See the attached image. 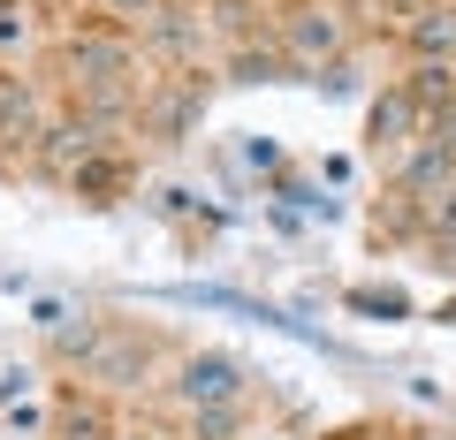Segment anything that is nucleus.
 <instances>
[{"instance_id":"nucleus-1","label":"nucleus","mask_w":456,"mask_h":440,"mask_svg":"<svg viewBox=\"0 0 456 440\" xmlns=\"http://www.w3.org/2000/svg\"><path fill=\"white\" fill-rule=\"evenodd\" d=\"M236 395H244V364H236V357H191V364H183V403H191V410L236 403Z\"/></svg>"},{"instance_id":"nucleus-2","label":"nucleus","mask_w":456,"mask_h":440,"mask_svg":"<svg viewBox=\"0 0 456 440\" xmlns=\"http://www.w3.org/2000/svg\"><path fill=\"white\" fill-rule=\"evenodd\" d=\"M69 76L92 84V92H114V84H130V53H122V46H99V38H84V46H69Z\"/></svg>"},{"instance_id":"nucleus-3","label":"nucleus","mask_w":456,"mask_h":440,"mask_svg":"<svg viewBox=\"0 0 456 440\" xmlns=\"http://www.w3.org/2000/svg\"><path fill=\"white\" fill-rule=\"evenodd\" d=\"M335 46H342V23L327 16V8H305V16H289V61H335Z\"/></svg>"},{"instance_id":"nucleus-4","label":"nucleus","mask_w":456,"mask_h":440,"mask_svg":"<svg viewBox=\"0 0 456 440\" xmlns=\"http://www.w3.org/2000/svg\"><path fill=\"white\" fill-rule=\"evenodd\" d=\"M92 160H99V122H61V130H46V167L53 175H84Z\"/></svg>"},{"instance_id":"nucleus-5","label":"nucleus","mask_w":456,"mask_h":440,"mask_svg":"<svg viewBox=\"0 0 456 440\" xmlns=\"http://www.w3.org/2000/svg\"><path fill=\"white\" fill-rule=\"evenodd\" d=\"M411 46H419L426 61L449 68L456 61V8H426V16H411Z\"/></svg>"},{"instance_id":"nucleus-6","label":"nucleus","mask_w":456,"mask_h":440,"mask_svg":"<svg viewBox=\"0 0 456 440\" xmlns=\"http://www.w3.org/2000/svg\"><path fill=\"white\" fill-rule=\"evenodd\" d=\"M38 137V115H31V92L16 76H0V145H31Z\"/></svg>"},{"instance_id":"nucleus-7","label":"nucleus","mask_w":456,"mask_h":440,"mask_svg":"<svg viewBox=\"0 0 456 440\" xmlns=\"http://www.w3.org/2000/svg\"><path fill=\"white\" fill-rule=\"evenodd\" d=\"M411 122H419V99L411 92H388L373 107V145H395V137H411Z\"/></svg>"},{"instance_id":"nucleus-8","label":"nucleus","mask_w":456,"mask_h":440,"mask_svg":"<svg viewBox=\"0 0 456 440\" xmlns=\"http://www.w3.org/2000/svg\"><path fill=\"white\" fill-rule=\"evenodd\" d=\"M403 92L419 99V115H434V107H449V99H456V76H449V68H441V61H426L419 76L403 84Z\"/></svg>"},{"instance_id":"nucleus-9","label":"nucleus","mask_w":456,"mask_h":440,"mask_svg":"<svg viewBox=\"0 0 456 440\" xmlns=\"http://www.w3.org/2000/svg\"><path fill=\"white\" fill-rule=\"evenodd\" d=\"M449 160H456V152H449V145H426V152H419V160H411V167H403V182H411V190H434V182H449Z\"/></svg>"},{"instance_id":"nucleus-10","label":"nucleus","mask_w":456,"mask_h":440,"mask_svg":"<svg viewBox=\"0 0 456 440\" xmlns=\"http://www.w3.org/2000/svg\"><path fill=\"white\" fill-rule=\"evenodd\" d=\"M236 433V403H213V410H198V440H228Z\"/></svg>"},{"instance_id":"nucleus-11","label":"nucleus","mask_w":456,"mask_h":440,"mask_svg":"<svg viewBox=\"0 0 456 440\" xmlns=\"http://www.w3.org/2000/svg\"><path fill=\"white\" fill-rule=\"evenodd\" d=\"M426 145H449V152H456V99L426 115Z\"/></svg>"},{"instance_id":"nucleus-12","label":"nucleus","mask_w":456,"mask_h":440,"mask_svg":"<svg viewBox=\"0 0 456 440\" xmlns=\"http://www.w3.org/2000/svg\"><path fill=\"white\" fill-rule=\"evenodd\" d=\"M274 160H281V152H274V137H244V167H259V175H274Z\"/></svg>"},{"instance_id":"nucleus-13","label":"nucleus","mask_w":456,"mask_h":440,"mask_svg":"<svg viewBox=\"0 0 456 440\" xmlns=\"http://www.w3.org/2000/svg\"><path fill=\"white\" fill-rule=\"evenodd\" d=\"M69 440H99V410H69Z\"/></svg>"},{"instance_id":"nucleus-14","label":"nucleus","mask_w":456,"mask_h":440,"mask_svg":"<svg viewBox=\"0 0 456 440\" xmlns=\"http://www.w3.org/2000/svg\"><path fill=\"white\" fill-rule=\"evenodd\" d=\"M8 46H23V16H16V8H0V53H8Z\"/></svg>"},{"instance_id":"nucleus-15","label":"nucleus","mask_w":456,"mask_h":440,"mask_svg":"<svg viewBox=\"0 0 456 440\" xmlns=\"http://www.w3.org/2000/svg\"><path fill=\"white\" fill-rule=\"evenodd\" d=\"M23 388H31V372H0V403H8V410H16Z\"/></svg>"},{"instance_id":"nucleus-16","label":"nucleus","mask_w":456,"mask_h":440,"mask_svg":"<svg viewBox=\"0 0 456 440\" xmlns=\"http://www.w3.org/2000/svg\"><path fill=\"white\" fill-rule=\"evenodd\" d=\"M441 228H456V190H449V205H441Z\"/></svg>"},{"instance_id":"nucleus-17","label":"nucleus","mask_w":456,"mask_h":440,"mask_svg":"<svg viewBox=\"0 0 456 440\" xmlns=\"http://www.w3.org/2000/svg\"><path fill=\"white\" fill-rule=\"evenodd\" d=\"M114 8H152V0H114Z\"/></svg>"},{"instance_id":"nucleus-18","label":"nucleus","mask_w":456,"mask_h":440,"mask_svg":"<svg viewBox=\"0 0 456 440\" xmlns=\"http://www.w3.org/2000/svg\"><path fill=\"white\" fill-rule=\"evenodd\" d=\"M0 8H16V0H0Z\"/></svg>"}]
</instances>
